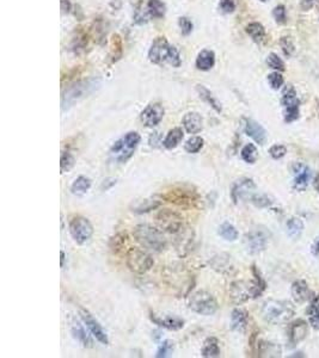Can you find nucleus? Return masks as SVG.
<instances>
[{
    "label": "nucleus",
    "instance_id": "44",
    "mask_svg": "<svg viewBox=\"0 0 319 358\" xmlns=\"http://www.w3.org/2000/svg\"><path fill=\"white\" fill-rule=\"evenodd\" d=\"M268 83L272 90H280L284 83L282 74L277 71L272 72L268 76Z\"/></svg>",
    "mask_w": 319,
    "mask_h": 358
},
{
    "label": "nucleus",
    "instance_id": "1",
    "mask_svg": "<svg viewBox=\"0 0 319 358\" xmlns=\"http://www.w3.org/2000/svg\"><path fill=\"white\" fill-rule=\"evenodd\" d=\"M148 59L153 64L164 66L169 64L172 67H179L182 64L179 52L168 42L164 36H159L154 39L150 51H148Z\"/></svg>",
    "mask_w": 319,
    "mask_h": 358
},
{
    "label": "nucleus",
    "instance_id": "22",
    "mask_svg": "<svg viewBox=\"0 0 319 358\" xmlns=\"http://www.w3.org/2000/svg\"><path fill=\"white\" fill-rule=\"evenodd\" d=\"M183 127L189 134H197L203 128V118L196 111H191L184 115Z\"/></svg>",
    "mask_w": 319,
    "mask_h": 358
},
{
    "label": "nucleus",
    "instance_id": "26",
    "mask_svg": "<svg viewBox=\"0 0 319 358\" xmlns=\"http://www.w3.org/2000/svg\"><path fill=\"white\" fill-rule=\"evenodd\" d=\"M215 65V54L213 51H208V49H204V51L200 52L199 55L196 58V68L200 71H209L214 67Z\"/></svg>",
    "mask_w": 319,
    "mask_h": 358
},
{
    "label": "nucleus",
    "instance_id": "50",
    "mask_svg": "<svg viewBox=\"0 0 319 358\" xmlns=\"http://www.w3.org/2000/svg\"><path fill=\"white\" fill-rule=\"evenodd\" d=\"M252 202L253 204L256 205V207H258V208H265V207H269V205L271 204V201H270V198L268 197V196H265V195H258V194H255L251 197V200H250Z\"/></svg>",
    "mask_w": 319,
    "mask_h": 358
},
{
    "label": "nucleus",
    "instance_id": "57",
    "mask_svg": "<svg viewBox=\"0 0 319 358\" xmlns=\"http://www.w3.org/2000/svg\"><path fill=\"white\" fill-rule=\"evenodd\" d=\"M60 256H61V263H60V265H61V267H64V265H65V259H66V256H65V252H64V251L60 252Z\"/></svg>",
    "mask_w": 319,
    "mask_h": 358
},
{
    "label": "nucleus",
    "instance_id": "18",
    "mask_svg": "<svg viewBox=\"0 0 319 358\" xmlns=\"http://www.w3.org/2000/svg\"><path fill=\"white\" fill-rule=\"evenodd\" d=\"M244 132L258 145H264L265 141H267V132H265V129L258 122L251 120V118H246L245 120Z\"/></svg>",
    "mask_w": 319,
    "mask_h": 358
},
{
    "label": "nucleus",
    "instance_id": "51",
    "mask_svg": "<svg viewBox=\"0 0 319 358\" xmlns=\"http://www.w3.org/2000/svg\"><path fill=\"white\" fill-rule=\"evenodd\" d=\"M287 153V148L283 145H274L269 149V154L272 159H281Z\"/></svg>",
    "mask_w": 319,
    "mask_h": 358
},
{
    "label": "nucleus",
    "instance_id": "20",
    "mask_svg": "<svg viewBox=\"0 0 319 358\" xmlns=\"http://www.w3.org/2000/svg\"><path fill=\"white\" fill-rule=\"evenodd\" d=\"M151 320L159 327L170 329V331H178L184 327V320L177 316H162L151 313Z\"/></svg>",
    "mask_w": 319,
    "mask_h": 358
},
{
    "label": "nucleus",
    "instance_id": "16",
    "mask_svg": "<svg viewBox=\"0 0 319 358\" xmlns=\"http://www.w3.org/2000/svg\"><path fill=\"white\" fill-rule=\"evenodd\" d=\"M256 185L253 183L252 179H240L238 182H235L231 190V197L233 200L234 203H238L239 201L251 200L255 191Z\"/></svg>",
    "mask_w": 319,
    "mask_h": 358
},
{
    "label": "nucleus",
    "instance_id": "53",
    "mask_svg": "<svg viewBox=\"0 0 319 358\" xmlns=\"http://www.w3.org/2000/svg\"><path fill=\"white\" fill-rule=\"evenodd\" d=\"M71 11V2L70 0H61V12L68 14Z\"/></svg>",
    "mask_w": 319,
    "mask_h": 358
},
{
    "label": "nucleus",
    "instance_id": "4",
    "mask_svg": "<svg viewBox=\"0 0 319 358\" xmlns=\"http://www.w3.org/2000/svg\"><path fill=\"white\" fill-rule=\"evenodd\" d=\"M160 198L164 201L173 203L179 207H197L200 204V195L193 186L187 184H178L172 186L171 189L166 190L164 194L160 195Z\"/></svg>",
    "mask_w": 319,
    "mask_h": 358
},
{
    "label": "nucleus",
    "instance_id": "34",
    "mask_svg": "<svg viewBox=\"0 0 319 358\" xmlns=\"http://www.w3.org/2000/svg\"><path fill=\"white\" fill-rule=\"evenodd\" d=\"M245 30L247 35L252 39V41L258 43V45L265 40V29L261 23H258V22H252V23H250L249 26L246 27Z\"/></svg>",
    "mask_w": 319,
    "mask_h": 358
},
{
    "label": "nucleus",
    "instance_id": "39",
    "mask_svg": "<svg viewBox=\"0 0 319 358\" xmlns=\"http://www.w3.org/2000/svg\"><path fill=\"white\" fill-rule=\"evenodd\" d=\"M204 145V140L200 136H194V138H190L187 142L184 143V149L188 152V153L195 154L199 153V152L202 149Z\"/></svg>",
    "mask_w": 319,
    "mask_h": 358
},
{
    "label": "nucleus",
    "instance_id": "31",
    "mask_svg": "<svg viewBox=\"0 0 319 358\" xmlns=\"http://www.w3.org/2000/svg\"><path fill=\"white\" fill-rule=\"evenodd\" d=\"M183 138H184L183 130H182V128L176 127V128L170 130V132L168 133V135L165 136V139H164V141H163V146L168 149H173V148L177 147L179 143H181Z\"/></svg>",
    "mask_w": 319,
    "mask_h": 358
},
{
    "label": "nucleus",
    "instance_id": "42",
    "mask_svg": "<svg viewBox=\"0 0 319 358\" xmlns=\"http://www.w3.org/2000/svg\"><path fill=\"white\" fill-rule=\"evenodd\" d=\"M267 65L269 68H272V70L277 71V72H283L286 70V65L282 59L278 57L275 53H270L267 58Z\"/></svg>",
    "mask_w": 319,
    "mask_h": 358
},
{
    "label": "nucleus",
    "instance_id": "54",
    "mask_svg": "<svg viewBox=\"0 0 319 358\" xmlns=\"http://www.w3.org/2000/svg\"><path fill=\"white\" fill-rule=\"evenodd\" d=\"M312 253H313V256L315 257L319 256V238L317 239V241L314 242V245L312 246Z\"/></svg>",
    "mask_w": 319,
    "mask_h": 358
},
{
    "label": "nucleus",
    "instance_id": "30",
    "mask_svg": "<svg viewBox=\"0 0 319 358\" xmlns=\"http://www.w3.org/2000/svg\"><path fill=\"white\" fill-rule=\"evenodd\" d=\"M201 354H202L203 357H207V358L219 357L220 356V346H219L218 339L214 337L207 338L206 340L203 341L202 348H201Z\"/></svg>",
    "mask_w": 319,
    "mask_h": 358
},
{
    "label": "nucleus",
    "instance_id": "23",
    "mask_svg": "<svg viewBox=\"0 0 319 358\" xmlns=\"http://www.w3.org/2000/svg\"><path fill=\"white\" fill-rule=\"evenodd\" d=\"M249 322V314L243 308H235L231 314V328L237 332H245Z\"/></svg>",
    "mask_w": 319,
    "mask_h": 358
},
{
    "label": "nucleus",
    "instance_id": "3",
    "mask_svg": "<svg viewBox=\"0 0 319 358\" xmlns=\"http://www.w3.org/2000/svg\"><path fill=\"white\" fill-rule=\"evenodd\" d=\"M133 234H134L135 240L146 250L162 252L165 250L166 245H168L162 230L157 228V227L147 225V223H141V225L135 226Z\"/></svg>",
    "mask_w": 319,
    "mask_h": 358
},
{
    "label": "nucleus",
    "instance_id": "11",
    "mask_svg": "<svg viewBox=\"0 0 319 358\" xmlns=\"http://www.w3.org/2000/svg\"><path fill=\"white\" fill-rule=\"evenodd\" d=\"M230 297L234 303L240 304L249 298H255V285L253 282H233L230 286Z\"/></svg>",
    "mask_w": 319,
    "mask_h": 358
},
{
    "label": "nucleus",
    "instance_id": "9",
    "mask_svg": "<svg viewBox=\"0 0 319 358\" xmlns=\"http://www.w3.org/2000/svg\"><path fill=\"white\" fill-rule=\"evenodd\" d=\"M156 222L162 232L177 234L183 228V217L171 209H163L157 214Z\"/></svg>",
    "mask_w": 319,
    "mask_h": 358
},
{
    "label": "nucleus",
    "instance_id": "43",
    "mask_svg": "<svg viewBox=\"0 0 319 358\" xmlns=\"http://www.w3.org/2000/svg\"><path fill=\"white\" fill-rule=\"evenodd\" d=\"M280 46H281V49H282L283 54L286 55L287 58L293 57L294 53H295V46H294V43L290 37H288V36L281 37Z\"/></svg>",
    "mask_w": 319,
    "mask_h": 358
},
{
    "label": "nucleus",
    "instance_id": "21",
    "mask_svg": "<svg viewBox=\"0 0 319 358\" xmlns=\"http://www.w3.org/2000/svg\"><path fill=\"white\" fill-rule=\"evenodd\" d=\"M71 333H72L73 338L78 341L79 344H82L84 347H92L94 346V341H92L91 337L89 335V333L85 331L84 326L80 323L77 319H71Z\"/></svg>",
    "mask_w": 319,
    "mask_h": 358
},
{
    "label": "nucleus",
    "instance_id": "24",
    "mask_svg": "<svg viewBox=\"0 0 319 358\" xmlns=\"http://www.w3.org/2000/svg\"><path fill=\"white\" fill-rule=\"evenodd\" d=\"M312 291L309 290L307 283L302 279H298L292 284V296L296 303H303L312 298Z\"/></svg>",
    "mask_w": 319,
    "mask_h": 358
},
{
    "label": "nucleus",
    "instance_id": "17",
    "mask_svg": "<svg viewBox=\"0 0 319 358\" xmlns=\"http://www.w3.org/2000/svg\"><path fill=\"white\" fill-rule=\"evenodd\" d=\"M308 333V325L305 320H295L288 328V343L294 347L306 338Z\"/></svg>",
    "mask_w": 319,
    "mask_h": 358
},
{
    "label": "nucleus",
    "instance_id": "47",
    "mask_svg": "<svg viewBox=\"0 0 319 358\" xmlns=\"http://www.w3.org/2000/svg\"><path fill=\"white\" fill-rule=\"evenodd\" d=\"M300 111H299V105L296 107H289V108H284V122L286 123H292L294 121H296L299 118Z\"/></svg>",
    "mask_w": 319,
    "mask_h": 358
},
{
    "label": "nucleus",
    "instance_id": "36",
    "mask_svg": "<svg viewBox=\"0 0 319 358\" xmlns=\"http://www.w3.org/2000/svg\"><path fill=\"white\" fill-rule=\"evenodd\" d=\"M287 233L292 239H298L303 232V223L298 217H292L287 221Z\"/></svg>",
    "mask_w": 319,
    "mask_h": 358
},
{
    "label": "nucleus",
    "instance_id": "6",
    "mask_svg": "<svg viewBox=\"0 0 319 358\" xmlns=\"http://www.w3.org/2000/svg\"><path fill=\"white\" fill-rule=\"evenodd\" d=\"M262 315L265 321L272 325H280L287 322L294 315V308L287 301L269 300L263 304Z\"/></svg>",
    "mask_w": 319,
    "mask_h": 358
},
{
    "label": "nucleus",
    "instance_id": "19",
    "mask_svg": "<svg viewBox=\"0 0 319 358\" xmlns=\"http://www.w3.org/2000/svg\"><path fill=\"white\" fill-rule=\"evenodd\" d=\"M293 172L294 190H296V191H303V190H306L308 185V180L311 178V172H309L308 167L302 164H295L293 166Z\"/></svg>",
    "mask_w": 319,
    "mask_h": 358
},
{
    "label": "nucleus",
    "instance_id": "10",
    "mask_svg": "<svg viewBox=\"0 0 319 358\" xmlns=\"http://www.w3.org/2000/svg\"><path fill=\"white\" fill-rule=\"evenodd\" d=\"M68 228H70L71 236L73 238V240L79 245L88 242L91 239V236L94 235V227L84 216L73 217L71 220Z\"/></svg>",
    "mask_w": 319,
    "mask_h": 358
},
{
    "label": "nucleus",
    "instance_id": "5",
    "mask_svg": "<svg viewBox=\"0 0 319 358\" xmlns=\"http://www.w3.org/2000/svg\"><path fill=\"white\" fill-rule=\"evenodd\" d=\"M140 135L136 132H129L125 134L110 148L109 155L111 160L115 161L117 164L127 163L134 154L139 143H140Z\"/></svg>",
    "mask_w": 319,
    "mask_h": 358
},
{
    "label": "nucleus",
    "instance_id": "49",
    "mask_svg": "<svg viewBox=\"0 0 319 358\" xmlns=\"http://www.w3.org/2000/svg\"><path fill=\"white\" fill-rule=\"evenodd\" d=\"M307 315L308 319H315V317H319V294L317 296L312 297L311 303L307 308Z\"/></svg>",
    "mask_w": 319,
    "mask_h": 358
},
{
    "label": "nucleus",
    "instance_id": "35",
    "mask_svg": "<svg viewBox=\"0 0 319 358\" xmlns=\"http://www.w3.org/2000/svg\"><path fill=\"white\" fill-rule=\"evenodd\" d=\"M258 356L262 357H280L281 347L277 344L269 343V341H259L258 345Z\"/></svg>",
    "mask_w": 319,
    "mask_h": 358
},
{
    "label": "nucleus",
    "instance_id": "33",
    "mask_svg": "<svg viewBox=\"0 0 319 358\" xmlns=\"http://www.w3.org/2000/svg\"><path fill=\"white\" fill-rule=\"evenodd\" d=\"M281 104H282L283 109L300 105L299 99H298V97H296L295 89H294L293 85L284 86V89L282 91V97H281Z\"/></svg>",
    "mask_w": 319,
    "mask_h": 358
},
{
    "label": "nucleus",
    "instance_id": "32",
    "mask_svg": "<svg viewBox=\"0 0 319 358\" xmlns=\"http://www.w3.org/2000/svg\"><path fill=\"white\" fill-rule=\"evenodd\" d=\"M91 179L89 177L79 176L78 178L74 179V182L71 185V191L76 196H84L91 188Z\"/></svg>",
    "mask_w": 319,
    "mask_h": 358
},
{
    "label": "nucleus",
    "instance_id": "52",
    "mask_svg": "<svg viewBox=\"0 0 319 358\" xmlns=\"http://www.w3.org/2000/svg\"><path fill=\"white\" fill-rule=\"evenodd\" d=\"M220 9L224 14H232L235 10L233 0H220Z\"/></svg>",
    "mask_w": 319,
    "mask_h": 358
},
{
    "label": "nucleus",
    "instance_id": "12",
    "mask_svg": "<svg viewBox=\"0 0 319 358\" xmlns=\"http://www.w3.org/2000/svg\"><path fill=\"white\" fill-rule=\"evenodd\" d=\"M79 315H80V317H82L84 325L89 328V331L91 332V334L94 335V337L97 339L101 344H103V345L109 344V338H108L107 333H105L103 327L100 325V322H98L97 320L92 316V314L90 313L89 310L83 309L82 308V309L79 310Z\"/></svg>",
    "mask_w": 319,
    "mask_h": 358
},
{
    "label": "nucleus",
    "instance_id": "14",
    "mask_svg": "<svg viewBox=\"0 0 319 358\" xmlns=\"http://www.w3.org/2000/svg\"><path fill=\"white\" fill-rule=\"evenodd\" d=\"M177 238H176L175 246H176V251H177L179 257H185L193 251L194 247V242H195V233L191 228H188V227L183 226L179 232L177 233Z\"/></svg>",
    "mask_w": 319,
    "mask_h": 358
},
{
    "label": "nucleus",
    "instance_id": "40",
    "mask_svg": "<svg viewBox=\"0 0 319 358\" xmlns=\"http://www.w3.org/2000/svg\"><path fill=\"white\" fill-rule=\"evenodd\" d=\"M74 165H76V159H74L73 155L71 154L70 152H63L60 158L61 173L64 174L66 172H70V171L74 167Z\"/></svg>",
    "mask_w": 319,
    "mask_h": 358
},
{
    "label": "nucleus",
    "instance_id": "13",
    "mask_svg": "<svg viewBox=\"0 0 319 358\" xmlns=\"http://www.w3.org/2000/svg\"><path fill=\"white\" fill-rule=\"evenodd\" d=\"M164 114H165V110H164L162 104H159V103H152V104L147 105V107L142 110L140 120L141 122L144 123L145 127L153 128V127H157L158 124L162 122Z\"/></svg>",
    "mask_w": 319,
    "mask_h": 358
},
{
    "label": "nucleus",
    "instance_id": "41",
    "mask_svg": "<svg viewBox=\"0 0 319 358\" xmlns=\"http://www.w3.org/2000/svg\"><path fill=\"white\" fill-rule=\"evenodd\" d=\"M128 244V236L126 233H119L110 240V248L114 252H119L123 250V247Z\"/></svg>",
    "mask_w": 319,
    "mask_h": 358
},
{
    "label": "nucleus",
    "instance_id": "46",
    "mask_svg": "<svg viewBox=\"0 0 319 358\" xmlns=\"http://www.w3.org/2000/svg\"><path fill=\"white\" fill-rule=\"evenodd\" d=\"M173 352V341L171 340H164L158 348L156 357L158 358H165L170 357Z\"/></svg>",
    "mask_w": 319,
    "mask_h": 358
},
{
    "label": "nucleus",
    "instance_id": "45",
    "mask_svg": "<svg viewBox=\"0 0 319 358\" xmlns=\"http://www.w3.org/2000/svg\"><path fill=\"white\" fill-rule=\"evenodd\" d=\"M272 17H274L275 22L280 26H283V24L287 23V11L284 5H277L276 8H274L272 10Z\"/></svg>",
    "mask_w": 319,
    "mask_h": 358
},
{
    "label": "nucleus",
    "instance_id": "7",
    "mask_svg": "<svg viewBox=\"0 0 319 358\" xmlns=\"http://www.w3.org/2000/svg\"><path fill=\"white\" fill-rule=\"evenodd\" d=\"M188 307L200 315H213L218 310V302L210 292L199 290L189 296Z\"/></svg>",
    "mask_w": 319,
    "mask_h": 358
},
{
    "label": "nucleus",
    "instance_id": "55",
    "mask_svg": "<svg viewBox=\"0 0 319 358\" xmlns=\"http://www.w3.org/2000/svg\"><path fill=\"white\" fill-rule=\"evenodd\" d=\"M309 323L312 325V327L315 329H319V317H315V319H309Z\"/></svg>",
    "mask_w": 319,
    "mask_h": 358
},
{
    "label": "nucleus",
    "instance_id": "25",
    "mask_svg": "<svg viewBox=\"0 0 319 358\" xmlns=\"http://www.w3.org/2000/svg\"><path fill=\"white\" fill-rule=\"evenodd\" d=\"M162 202L156 198H145V200L134 201L131 205V210L135 214L150 213L152 210H156L160 207Z\"/></svg>",
    "mask_w": 319,
    "mask_h": 358
},
{
    "label": "nucleus",
    "instance_id": "48",
    "mask_svg": "<svg viewBox=\"0 0 319 358\" xmlns=\"http://www.w3.org/2000/svg\"><path fill=\"white\" fill-rule=\"evenodd\" d=\"M178 27L179 29H181V33L183 36H188L189 34H191V31H193V23H191V21L189 20L188 17H181L178 20Z\"/></svg>",
    "mask_w": 319,
    "mask_h": 358
},
{
    "label": "nucleus",
    "instance_id": "58",
    "mask_svg": "<svg viewBox=\"0 0 319 358\" xmlns=\"http://www.w3.org/2000/svg\"><path fill=\"white\" fill-rule=\"evenodd\" d=\"M261 2H263V3H265V2H268V0H261Z\"/></svg>",
    "mask_w": 319,
    "mask_h": 358
},
{
    "label": "nucleus",
    "instance_id": "56",
    "mask_svg": "<svg viewBox=\"0 0 319 358\" xmlns=\"http://www.w3.org/2000/svg\"><path fill=\"white\" fill-rule=\"evenodd\" d=\"M313 185H314V188L315 190L318 191V194H319V173L315 176V178H314V182H313Z\"/></svg>",
    "mask_w": 319,
    "mask_h": 358
},
{
    "label": "nucleus",
    "instance_id": "2",
    "mask_svg": "<svg viewBox=\"0 0 319 358\" xmlns=\"http://www.w3.org/2000/svg\"><path fill=\"white\" fill-rule=\"evenodd\" d=\"M100 86L101 80L97 79V78L80 80V82H77L71 86H68L63 92V96H61V108H63V111H66L67 109L73 107L80 99L88 97L89 95H91L96 90L100 89Z\"/></svg>",
    "mask_w": 319,
    "mask_h": 358
},
{
    "label": "nucleus",
    "instance_id": "8",
    "mask_svg": "<svg viewBox=\"0 0 319 358\" xmlns=\"http://www.w3.org/2000/svg\"><path fill=\"white\" fill-rule=\"evenodd\" d=\"M127 266L129 270L139 275H144L150 271L153 266L154 260L150 253L141 248H131L127 252Z\"/></svg>",
    "mask_w": 319,
    "mask_h": 358
},
{
    "label": "nucleus",
    "instance_id": "38",
    "mask_svg": "<svg viewBox=\"0 0 319 358\" xmlns=\"http://www.w3.org/2000/svg\"><path fill=\"white\" fill-rule=\"evenodd\" d=\"M241 159L247 164H255L257 160V148L255 145L252 143H247L246 146H244L243 149H241Z\"/></svg>",
    "mask_w": 319,
    "mask_h": 358
},
{
    "label": "nucleus",
    "instance_id": "28",
    "mask_svg": "<svg viewBox=\"0 0 319 358\" xmlns=\"http://www.w3.org/2000/svg\"><path fill=\"white\" fill-rule=\"evenodd\" d=\"M145 11L150 20L153 18H163L165 16L166 6L162 0H147L146 6H145Z\"/></svg>",
    "mask_w": 319,
    "mask_h": 358
},
{
    "label": "nucleus",
    "instance_id": "29",
    "mask_svg": "<svg viewBox=\"0 0 319 358\" xmlns=\"http://www.w3.org/2000/svg\"><path fill=\"white\" fill-rule=\"evenodd\" d=\"M196 91H197V93H199L200 98L202 99L204 103H207V104H208L210 108L214 109L216 113H219V114L221 113V111H222L221 104H220L218 99H216L214 96H213V93L210 92L209 90L207 89V87H204L203 85H197L196 86Z\"/></svg>",
    "mask_w": 319,
    "mask_h": 358
},
{
    "label": "nucleus",
    "instance_id": "37",
    "mask_svg": "<svg viewBox=\"0 0 319 358\" xmlns=\"http://www.w3.org/2000/svg\"><path fill=\"white\" fill-rule=\"evenodd\" d=\"M219 235L226 241H235L238 239V230L233 225L228 222H224L219 227Z\"/></svg>",
    "mask_w": 319,
    "mask_h": 358
},
{
    "label": "nucleus",
    "instance_id": "15",
    "mask_svg": "<svg viewBox=\"0 0 319 358\" xmlns=\"http://www.w3.org/2000/svg\"><path fill=\"white\" fill-rule=\"evenodd\" d=\"M245 247L250 254H258L265 250L268 236L263 230H251L245 235Z\"/></svg>",
    "mask_w": 319,
    "mask_h": 358
},
{
    "label": "nucleus",
    "instance_id": "59",
    "mask_svg": "<svg viewBox=\"0 0 319 358\" xmlns=\"http://www.w3.org/2000/svg\"><path fill=\"white\" fill-rule=\"evenodd\" d=\"M308 2H312V0H308Z\"/></svg>",
    "mask_w": 319,
    "mask_h": 358
},
{
    "label": "nucleus",
    "instance_id": "27",
    "mask_svg": "<svg viewBox=\"0 0 319 358\" xmlns=\"http://www.w3.org/2000/svg\"><path fill=\"white\" fill-rule=\"evenodd\" d=\"M210 266H212L215 271L221 273L228 272L233 269L231 263V257L226 253H220L213 257L212 260H210Z\"/></svg>",
    "mask_w": 319,
    "mask_h": 358
}]
</instances>
